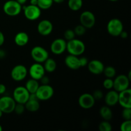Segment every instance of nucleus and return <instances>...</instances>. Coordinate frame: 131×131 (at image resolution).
<instances>
[{"label":"nucleus","mask_w":131,"mask_h":131,"mask_svg":"<svg viewBox=\"0 0 131 131\" xmlns=\"http://www.w3.org/2000/svg\"><path fill=\"white\" fill-rule=\"evenodd\" d=\"M85 49L84 43L79 39L74 38L67 42L66 50L70 54L79 56L84 53Z\"/></svg>","instance_id":"1"},{"label":"nucleus","mask_w":131,"mask_h":131,"mask_svg":"<svg viewBox=\"0 0 131 131\" xmlns=\"http://www.w3.org/2000/svg\"><path fill=\"white\" fill-rule=\"evenodd\" d=\"M3 9L6 15L10 17H14L20 14L23 8L22 5L16 0H8L5 3Z\"/></svg>","instance_id":"2"},{"label":"nucleus","mask_w":131,"mask_h":131,"mask_svg":"<svg viewBox=\"0 0 131 131\" xmlns=\"http://www.w3.org/2000/svg\"><path fill=\"white\" fill-rule=\"evenodd\" d=\"M107 31L111 36L118 37L124 31L122 22L117 18L111 19L107 24Z\"/></svg>","instance_id":"3"},{"label":"nucleus","mask_w":131,"mask_h":131,"mask_svg":"<svg viewBox=\"0 0 131 131\" xmlns=\"http://www.w3.org/2000/svg\"><path fill=\"white\" fill-rule=\"evenodd\" d=\"M31 56L35 62L43 63L49 58V52L41 46H35L31 51Z\"/></svg>","instance_id":"4"},{"label":"nucleus","mask_w":131,"mask_h":131,"mask_svg":"<svg viewBox=\"0 0 131 131\" xmlns=\"http://www.w3.org/2000/svg\"><path fill=\"white\" fill-rule=\"evenodd\" d=\"M53 88L49 84L40 85L35 92L38 101H47L49 100L54 95Z\"/></svg>","instance_id":"5"},{"label":"nucleus","mask_w":131,"mask_h":131,"mask_svg":"<svg viewBox=\"0 0 131 131\" xmlns=\"http://www.w3.org/2000/svg\"><path fill=\"white\" fill-rule=\"evenodd\" d=\"M16 102L10 96H3L0 98V110L3 113L9 114L14 112Z\"/></svg>","instance_id":"6"},{"label":"nucleus","mask_w":131,"mask_h":131,"mask_svg":"<svg viewBox=\"0 0 131 131\" xmlns=\"http://www.w3.org/2000/svg\"><path fill=\"white\" fill-rule=\"evenodd\" d=\"M28 69L24 65L19 64L14 67L11 70V78L15 81H21L26 78L28 75Z\"/></svg>","instance_id":"7"},{"label":"nucleus","mask_w":131,"mask_h":131,"mask_svg":"<svg viewBox=\"0 0 131 131\" xmlns=\"http://www.w3.org/2000/svg\"><path fill=\"white\" fill-rule=\"evenodd\" d=\"M29 97V92L24 86H18L14 90L13 98L16 103L24 104L28 101Z\"/></svg>","instance_id":"8"},{"label":"nucleus","mask_w":131,"mask_h":131,"mask_svg":"<svg viewBox=\"0 0 131 131\" xmlns=\"http://www.w3.org/2000/svg\"><path fill=\"white\" fill-rule=\"evenodd\" d=\"M129 79L127 75L121 74L116 77L113 80V89L116 92H120L123 90L127 89L130 84Z\"/></svg>","instance_id":"9"},{"label":"nucleus","mask_w":131,"mask_h":131,"mask_svg":"<svg viewBox=\"0 0 131 131\" xmlns=\"http://www.w3.org/2000/svg\"><path fill=\"white\" fill-rule=\"evenodd\" d=\"M25 17L29 20H37L41 15V9L37 5H29L23 7Z\"/></svg>","instance_id":"10"},{"label":"nucleus","mask_w":131,"mask_h":131,"mask_svg":"<svg viewBox=\"0 0 131 131\" xmlns=\"http://www.w3.org/2000/svg\"><path fill=\"white\" fill-rule=\"evenodd\" d=\"M79 20L81 25L85 27L86 29H90L94 26L96 19L95 15L92 12L84 11L81 14Z\"/></svg>","instance_id":"11"},{"label":"nucleus","mask_w":131,"mask_h":131,"mask_svg":"<svg viewBox=\"0 0 131 131\" xmlns=\"http://www.w3.org/2000/svg\"><path fill=\"white\" fill-rule=\"evenodd\" d=\"M46 70L43 65L40 63L35 62L32 64L29 69V74L32 79L39 81L45 75Z\"/></svg>","instance_id":"12"},{"label":"nucleus","mask_w":131,"mask_h":131,"mask_svg":"<svg viewBox=\"0 0 131 131\" xmlns=\"http://www.w3.org/2000/svg\"><path fill=\"white\" fill-rule=\"evenodd\" d=\"M95 103V100L92 94L90 93H83L81 95L78 99V104L79 106L84 110H88L93 107Z\"/></svg>","instance_id":"13"},{"label":"nucleus","mask_w":131,"mask_h":131,"mask_svg":"<svg viewBox=\"0 0 131 131\" xmlns=\"http://www.w3.org/2000/svg\"><path fill=\"white\" fill-rule=\"evenodd\" d=\"M67 42L63 38H56L51 44V52L56 55H60L66 51Z\"/></svg>","instance_id":"14"},{"label":"nucleus","mask_w":131,"mask_h":131,"mask_svg":"<svg viewBox=\"0 0 131 131\" xmlns=\"http://www.w3.org/2000/svg\"><path fill=\"white\" fill-rule=\"evenodd\" d=\"M123 108H131V89H127L118 92V102Z\"/></svg>","instance_id":"15"},{"label":"nucleus","mask_w":131,"mask_h":131,"mask_svg":"<svg viewBox=\"0 0 131 131\" xmlns=\"http://www.w3.org/2000/svg\"><path fill=\"white\" fill-rule=\"evenodd\" d=\"M53 29V25L50 20L44 19L38 23L37 26V31L40 35L48 36L52 33Z\"/></svg>","instance_id":"16"},{"label":"nucleus","mask_w":131,"mask_h":131,"mask_svg":"<svg viewBox=\"0 0 131 131\" xmlns=\"http://www.w3.org/2000/svg\"><path fill=\"white\" fill-rule=\"evenodd\" d=\"M88 69L92 74L94 75H99L103 73L104 69V65L102 61L99 60H93L88 62Z\"/></svg>","instance_id":"17"},{"label":"nucleus","mask_w":131,"mask_h":131,"mask_svg":"<svg viewBox=\"0 0 131 131\" xmlns=\"http://www.w3.org/2000/svg\"><path fill=\"white\" fill-rule=\"evenodd\" d=\"M65 63L69 69L72 70H78L79 68H81L80 61L78 56L70 54L65 58Z\"/></svg>","instance_id":"18"},{"label":"nucleus","mask_w":131,"mask_h":131,"mask_svg":"<svg viewBox=\"0 0 131 131\" xmlns=\"http://www.w3.org/2000/svg\"><path fill=\"white\" fill-rule=\"evenodd\" d=\"M105 102L109 107H112L117 104L118 102V92L116 90H110L104 98Z\"/></svg>","instance_id":"19"},{"label":"nucleus","mask_w":131,"mask_h":131,"mask_svg":"<svg viewBox=\"0 0 131 131\" xmlns=\"http://www.w3.org/2000/svg\"><path fill=\"white\" fill-rule=\"evenodd\" d=\"M29 35L28 33L24 31H20L17 33L14 38V42L17 46L19 47H23L26 46L29 42Z\"/></svg>","instance_id":"20"},{"label":"nucleus","mask_w":131,"mask_h":131,"mask_svg":"<svg viewBox=\"0 0 131 131\" xmlns=\"http://www.w3.org/2000/svg\"><path fill=\"white\" fill-rule=\"evenodd\" d=\"M26 110L29 112H37L40 108V103L38 100H30L24 104Z\"/></svg>","instance_id":"21"},{"label":"nucleus","mask_w":131,"mask_h":131,"mask_svg":"<svg viewBox=\"0 0 131 131\" xmlns=\"http://www.w3.org/2000/svg\"><path fill=\"white\" fill-rule=\"evenodd\" d=\"M39 86L38 81L31 78L30 79L27 81L24 87L26 88V90L29 92V93H33L37 92Z\"/></svg>","instance_id":"22"},{"label":"nucleus","mask_w":131,"mask_h":131,"mask_svg":"<svg viewBox=\"0 0 131 131\" xmlns=\"http://www.w3.org/2000/svg\"><path fill=\"white\" fill-rule=\"evenodd\" d=\"M43 67H44L46 72L51 73L55 71L57 65H56V62L54 61V60L49 57L48 58L43 62Z\"/></svg>","instance_id":"23"},{"label":"nucleus","mask_w":131,"mask_h":131,"mask_svg":"<svg viewBox=\"0 0 131 131\" xmlns=\"http://www.w3.org/2000/svg\"><path fill=\"white\" fill-rule=\"evenodd\" d=\"M99 113L101 117L104 120L109 121V120H111V118H113V112L108 106H102L100 109Z\"/></svg>","instance_id":"24"},{"label":"nucleus","mask_w":131,"mask_h":131,"mask_svg":"<svg viewBox=\"0 0 131 131\" xmlns=\"http://www.w3.org/2000/svg\"><path fill=\"white\" fill-rule=\"evenodd\" d=\"M83 0H69L68 6L72 11H78L83 6Z\"/></svg>","instance_id":"25"},{"label":"nucleus","mask_w":131,"mask_h":131,"mask_svg":"<svg viewBox=\"0 0 131 131\" xmlns=\"http://www.w3.org/2000/svg\"><path fill=\"white\" fill-rule=\"evenodd\" d=\"M53 3L52 0H38L37 6L41 10H48L52 6Z\"/></svg>","instance_id":"26"},{"label":"nucleus","mask_w":131,"mask_h":131,"mask_svg":"<svg viewBox=\"0 0 131 131\" xmlns=\"http://www.w3.org/2000/svg\"><path fill=\"white\" fill-rule=\"evenodd\" d=\"M103 73L107 78H113L116 75V69L112 66H107L104 67Z\"/></svg>","instance_id":"27"},{"label":"nucleus","mask_w":131,"mask_h":131,"mask_svg":"<svg viewBox=\"0 0 131 131\" xmlns=\"http://www.w3.org/2000/svg\"><path fill=\"white\" fill-rule=\"evenodd\" d=\"M99 130L100 131H111L112 125L108 121L104 120L99 125Z\"/></svg>","instance_id":"28"},{"label":"nucleus","mask_w":131,"mask_h":131,"mask_svg":"<svg viewBox=\"0 0 131 131\" xmlns=\"http://www.w3.org/2000/svg\"><path fill=\"white\" fill-rule=\"evenodd\" d=\"M74 31L75 33V35L78 36H83L85 34L86 31V28L84 26H83L81 24L76 26L74 29Z\"/></svg>","instance_id":"29"},{"label":"nucleus","mask_w":131,"mask_h":131,"mask_svg":"<svg viewBox=\"0 0 131 131\" xmlns=\"http://www.w3.org/2000/svg\"><path fill=\"white\" fill-rule=\"evenodd\" d=\"M75 34L72 29H67L64 33V38H65V40H71L75 38Z\"/></svg>","instance_id":"30"},{"label":"nucleus","mask_w":131,"mask_h":131,"mask_svg":"<svg viewBox=\"0 0 131 131\" xmlns=\"http://www.w3.org/2000/svg\"><path fill=\"white\" fill-rule=\"evenodd\" d=\"M120 130L122 131H130L131 130V120H125L120 125Z\"/></svg>","instance_id":"31"},{"label":"nucleus","mask_w":131,"mask_h":131,"mask_svg":"<svg viewBox=\"0 0 131 131\" xmlns=\"http://www.w3.org/2000/svg\"><path fill=\"white\" fill-rule=\"evenodd\" d=\"M25 106L23 104H19V103H16L15 106V108H14V112L17 115H21L25 111Z\"/></svg>","instance_id":"32"},{"label":"nucleus","mask_w":131,"mask_h":131,"mask_svg":"<svg viewBox=\"0 0 131 131\" xmlns=\"http://www.w3.org/2000/svg\"><path fill=\"white\" fill-rule=\"evenodd\" d=\"M104 88L107 90H111L113 88V80L112 78H106L103 81Z\"/></svg>","instance_id":"33"},{"label":"nucleus","mask_w":131,"mask_h":131,"mask_svg":"<svg viewBox=\"0 0 131 131\" xmlns=\"http://www.w3.org/2000/svg\"><path fill=\"white\" fill-rule=\"evenodd\" d=\"M122 115L124 120H131V108H124Z\"/></svg>","instance_id":"34"},{"label":"nucleus","mask_w":131,"mask_h":131,"mask_svg":"<svg viewBox=\"0 0 131 131\" xmlns=\"http://www.w3.org/2000/svg\"><path fill=\"white\" fill-rule=\"evenodd\" d=\"M92 95H93V97H94L95 100L96 101V100L101 99L103 97L104 95L102 91L100 90H95L94 92H93Z\"/></svg>","instance_id":"35"},{"label":"nucleus","mask_w":131,"mask_h":131,"mask_svg":"<svg viewBox=\"0 0 131 131\" xmlns=\"http://www.w3.org/2000/svg\"><path fill=\"white\" fill-rule=\"evenodd\" d=\"M79 61H80L81 67H84L87 66L88 63V60L87 58L81 57L79 58Z\"/></svg>","instance_id":"36"},{"label":"nucleus","mask_w":131,"mask_h":131,"mask_svg":"<svg viewBox=\"0 0 131 131\" xmlns=\"http://www.w3.org/2000/svg\"><path fill=\"white\" fill-rule=\"evenodd\" d=\"M40 80L41 81V83H42V84H49V78L47 76H46V75H43L42 78H41Z\"/></svg>","instance_id":"37"},{"label":"nucleus","mask_w":131,"mask_h":131,"mask_svg":"<svg viewBox=\"0 0 131 131\" xmlns=\"http://www.w3.org/2000/svg\"><path fill=\"white\" fill-rule=\"evenodd\" d=\"M6 90V88L5 84H0V95L4 94Z\"/></svg>","instance_id":"38"},{"label":"nucleus","mask_w":131,"mask_h":131,"mask_svg":"<svg viewBox=\"0 0 131 131\" xmlns=\"http://www.w3.org/2000/svg\"><path fill=\"white\" fill-rule=\"evenodd\" d=\"M5 42V36L3 33L0 31V46H2Z\"/></svg>","instance_id":"39"},{"label":"nucleus","mask_w":131,"mask_h":131,"mask_svg":"<svg viewBox=\"0 0 131 131\" xmlns=\"http://www.w3.org/2000/svg\"><path fill=\"white\" fill-rule=\"evenodd\" d=\"M120 36L121 37V38H123V39H126V38L128 37V33H127V32L123 31L120 33Z\"/></svg>","instance_id":"40"},{"label":"nucleus","mask_w":131,"mask_h":131,"mask_svg":"<svg viewBox=\"0 0 131 131\" xmlns=\"http://www.w3.org/2000/svg\"><path fill=\"white\" fill-rule=\"evenodd\" d=\"M16 1H17L19 4H20L21 5H24V4H25L27 2V1H28V0H16Z\"/></svg>","instance_id":"41"},{"label":"nucleus","mask_w":131,"mask_h":131,"mask_svg":"<svg viewBox=\"0 0 131 131\" xmlns=\"http://www.w3.org/2000/svg\"><path fill=\"white\" fill-rule=\"evenodd\" d=\"M37 3H38V0H30V5H37Z\"/></svg>","instance_id":"42"},{"label":"nucleus","mask_w":131,"mask_h":131,"mask_svg":"<svg viewBox=\"0 0 131 131\" xmlns=\"http://www.w3.org/2000/svg\"><path fill=\"white\" fill-rule=\"evenodd\" d=\"M54 3H56L60 4V3H62L65 0H52Z\"/></svg>","instance_id":"43"},{"label":"nucleus","mask_w":131,"mask_h":131,"mask_svg":"<svg viewBox=\"0 0 131 131\" xmlns=\"http://www.w3.org/2000/svg\"><path fill=\"white\" fill-rule=\"evenodd\" d=\"M3 113L2 111H1V110H0V118H1V116H3Z\"/></svg>","instance_id":"44"},{"label":"nucleus","mask_w":131,"mask_h":131,"mask_svg":"<svg viewBox=\"0 0 131 131\" xmlns=\"http://www.w3.org/2000/svg\"><path fill=\"white\" fill-rule=\"evenodd\" d=\"M109 1H112V2H115V1H118V0H109Z\"/></svg>","instance_id":"45"},{"label":"nucleus","mask_w":131,"mask_h":131,"mask_svg":"<svg viewBox=\"0 0 131 131\" xmlns=\"http://www.w3.org/2000/svg\"><path fill=\"white\" fill-rule=\"evenodd\" d=\"M3 130V128H2V126H1V125H0V131H1Z\"/></svg>","instance_id":"46"},{"label":"nucleus","mask_w":131,"mask_h":131,"mask_svg":"<svg viewBox=\"0 0 131 131\" xmlns=\"http://www.w3.org/2000/svg\"><path fill=\"white\" fill-rule=\"evenodd\" d=\"M1 49H0V58H1Z\"/></svg>","instance_id":"47"}]
</instances>
